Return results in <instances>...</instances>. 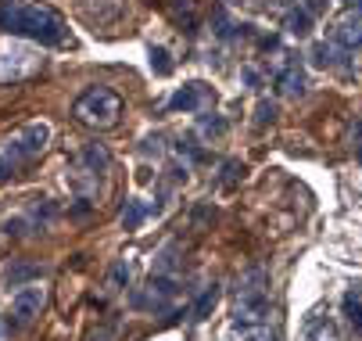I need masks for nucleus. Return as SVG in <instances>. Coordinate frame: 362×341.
Listing matches in <instances>:
<instances>
[{
  "label": "nucleus",
  "instance_id": "9d476101",
  "mask_svg": "<svg viewBox=\"0 0 362 341\" xmlns=\"http://www.w3.org/2000/svg\"><path fill=\"white\" fill-rule=\"evenodd\" d=\"M83 162H86V173H105L108 169V151L100 148V144H86L83 148Z\"/></svg>",
  "mask_w": 362,
  "mask_h": 341
},
{
  "label": "nucleus",
  "instance_id": "aec40b11",
  "mask_svg": "<svg viewBox=\"0 0 362 341\" xmlns=\"http://www.w3.org/2000/svg\"><path fill=\"white\" fill-rule=\"evenodd\" d=\"M108 284H112V287H126V284H129V262H122V259H119V262L112 266Z\"/></svg>",
  "mask_w": 362,
  "mask_h": 341
},
{
  "label": "nucleus",
  "instance_id": "0eeeda50",
  "mask_svg": "<svg viewBox=\"0 0 362 341\" xmlns=\"http://www.w3.org/2000/svg\"><path fill=\"white\" fill-rule=\"evenodd\" d=\"M43 302H47V291H43L40 284H29V287H22L18 295L11 299V313H15L18 323H29L33 316H40Z\"/></svg>",
  "mask_w": 362,
  "mask_h": 341
},
{
  "label": "nucleus",
  "instance_id": "f03ea898",
  "mask_svg": "<svg viewBox=\"0 0 362 341\" xmlns=\"http://www.w3.org/2000/svg\"><path fill=\"white\" fill-rule=\"evenodd\" d=\"M72 115H76V122H83L90 129H112L122 115V97L108 86H90L86 93H79Z\"/></svg>",
  "mask_w": 362,
  "mask_h": 341
},
{
  "label": "nucleus",
  "instance_id": "bb28decb",
  "mask_svg": "<svg viewBox=\"0 0 362 341\" xmlns=\"http://www.w3.org/2000/svg\"><path fill=\"white\" fill-rule=\"evenodd\" d=\"M348 8H355V11H362V0H344Z\"/></svg>",
  "mask_w": 362,
  "mask_h": 341
},
{
  "label": "nucleus",
  "instance_id": "f8f14e48",
  "mask_svg": "<svg viewBox=\"0 0 362 341\" xmlns=\"http://www.w3.org/2000/svg\"><path fill=\"white\" fill-rule=\"evenodd\" d=\"M216 302H219V287L212 284V287H204V291H201V299L194 302L190 316H194V320H204V316H209V313L216 309Z\"/></svg>",
  "mask_w": 362,
  "mask_h": 341
},
{
  "label": "nucleus",
  "instance_id": "ddd939ff",
  "mask_svg": "<svg viewBox=\"0 0 362 341\" xmlns=\"http://www.w3.org/2000/svg\"><path fill=\"white\" fill-rule=\"evenodd\" d=\"M284 25H287V33H291V36H308V29H313V15H308L305 8H298V11H291V15H287V22H284Z\"/></svg>",
  "mask_w": 362,
  "mask_h": 341
},
{
  "label": "nucleus",
  "instance_id": "20e7f679",
  "mask_svg": "<svg viewBox=\"0 0 362 341\" xmlns=\"http://www.w3.org/2000/svg\"><path fill=\"white\" fill-rule=\"evenodd\" d=\"M269 316V291H266V273L251 270L240 287H237V306H233V320L237 327H258Z\"/></svg>",
  "mask_w": 362,
  "mask_h": 341
},
{
  "label": "nucleus",
  "instance_id": "dca6fc26",
  "mask_svg": "<svg viewBox=\"0 0 362 341\" xmlns=\"http://www.w3.org/2000/svg\"><path fill=\"white\" fill-rule=\"evenodd\" d=\"M151 69H154V76H173V62H169L165 47H151Z\"/></svg>",
  "mask_w": 362,
  "mask_h": 341
},
{
  "label": "nucleus",
  "instance_id": "4be33fe9",
  "mask_svg": "<svg viewBox=\"0 0 362 341\" xmlns=\"http://www.w3.org/2000/svg\"><path fill=\"white\" fill-rule=\"evenodd\" d=\"M25 277H40V266H18V270H8V284L15 287L18 280H25Z\"/></svg>",
  "mask_w": 362,
  "mask_h": 341
},
{
  "label": "nucleus",
  "instance_id": "b1692460",
  "mask_svg": "<svg viewBox=\"0 0 362 341\" xmlns=\"http://www.w3.org/2000/svg\"><path fill=\"white\" fill-rule=\"evenodd\" d=\"M240 341H273L266 330H247V334H240Z\"/></svg>",
  "mask_w": 362,
  "mask_h": 341
},
{
  "label": "nucleus",
  "instance_id": "5701e85b",
  "mask_svg": "<svg viewBox=\"0 0 362 341\" xmlns=\"http://www.w3.org/2000/svg\"><path fill=\"white\" fill-rule=\"evenodd\" d=\"M216 25H219L216 33H219L223 40H226V36L233 33V25H230V18H226V11H223V8H216Z\"/></svg>",
  "mask_w": 362,
  "mask_h": 341
},
{
  "label": "nucleus",
  "instance_id": "f3484780",
  "mask_svg": "<svg viewBox=\"0 0 362 341\" xmlns=\"http://www.w3.org/2000/svg\"><path fill=\"white\" fill-rule=\"evenodd\" d=\"M344 313H348V320H351V327L362 334V302L355 299V295H348L344 299Z\"/></svg>",
  "mask_w": 362,
  "mask_h": 341
},
{
  "label": "nucleus",
  "instance_id": "1a4fd4ad",
  "mask_svg": "<svg viewBox=\"0 0 362 341\" xmlns=\"http://www.w3.org/2000/svg\"><path fill=\"white\" fill-rule=\"evenodd\" d=\"M334 43L344 47V51H355V47H362V22L358 18H348L334 29Z\"/></svg>",
  "mask_w": 362,
  "mask_h": 341
},
{
  "label": "nucleus",
  "instance_id": "6e6552de",
  "mask_svg": "<svg viewBox=\"0 0 362 341\" xmlns=\"http://www.w3.org/2000/svg\"><path fill=\"white\" fill-rule=\"evenodd\" d=\"M276 93H284V97H301V93H305V72H301L298 62H287V65L280 69V76H276Z\"/></svg>",
  "mask_w": 362,
  "mask_h": 341
},
{
  "label": "nucleus",
  "instance_id": "39448f33",
  "mask_svg": "<svg viewBox=\"0 0 362 341\" xmlns=\"http://www.w3.org/2000/svg\"><path fill=\"white\" fill-rule=\"evenodd\" d=\"M36 69H40V58L29 51V47H8V51H0V83L29 79Z\"/></svg>",
  "mask_w": 362,
  "mask_h": 341
},
{
  "label": "nucleus",
  "instance_id": "393cba45",
  "mask_svg": "<svg viewBox=\"0 0 362 341\" xmlns=\"http://www.w3.org/2000/svg\"><path fill=\"white\" fill-rule=\"evenodd\" d=\"M323 8H327V0H308V8H305V11H308V15H320Z\"/></svg>",
  "mask_w": 362,
  "mask_h": 341
},
{
  "label": "nucleus",
  "instance_id": "6ab92c4d",
  "mask_svg": "<svg viewBox=\"0 0 362 341\" xmlns=\"http://www.w3.org/2000/svg\"><path fill=\"white\" fill-rule=\"evenodd\" d=\"M201 133H209V137H223V133H226V119H219V115H212V119H209V115H204V119H201Z\"/></svg>",
  "mask_w": 362,
  "mask_h": 341
},
{
  "label": "nucleus",
  "instance_id": "4468645a",
  "mask_svg": "<svg viewBox=\"0 0 362 341\" xmlns=\"http://www.w3.org/2000/svg\"><path fill=\"white\" fill-rule=\"evenodd\" d=\"M308 341H337V330H334V323H330L327 316L313 320V323H308Z\"/></svg>",
  "mask_w": 362,
  "mask_h": 341
},
{
  "label": "nucleus",
  "instance_id": "2eb2a0df",
  "mask_svg": "<svg viewBox=\"0 0 362 341\" xmlns=\"http://www.w3.org/2000/svg\"><path fill=\"white\" fill-rule=\"evenodd\" d=\"M337 51H334V47L330 43H313V51H308V58H313V65H320V69H330L337 58H334Z\"/></svg>",
  "mask_w": 362,
  "mask_h": 341
},
{
  "label": "nucleus",
  "instance_id": "7ed1b4c3",
  "mask_svg": "<svg viewBox=\"0 0 362 341\" xmlns=\"http://www.w3.org/2000/svg\"><path fill=\"white\" fill-rule=\"evenodd\" d=\"M47 140H50V126H47V122H29V126H22V129L8 140L4 155H0V180L15 176L18 166H25L29 158H36V155L47 148Z\"/></svg>",
  "mask_w": 362,
  "mask_h": 341
},
{
  "label": "nucleus",
  "instance_id": "cd10ccee",
  "mask_svg": "<svg viewBox=\"0 0 362 341\" xmlns=\"http://www.w3.org/2000/svg\"><path fill=\"white\" fill-rule=\"evenodd\" d=\"M358 162H362V144H358Z\"/></svg>",
  "mask_w": 362,
  "mask_h": 341
},
{
  "label": "nucleus",
  "instance_id": "a211bd4d",
  "mask_svg": "<svg viewBox=\"0 0 362 341\" xmlns=\"http://www.w3.org/2000/svg\"><path fill=\"white\" fill-rule=\"evenodd\" d=\"M240 176H244V166H240V162H226V166H223V176H219V183L230 190V187H233Z\"/></svg>",
  "mask_w": 362,
  "mask_h": 341
},
{
  "label": "nucleus",
  "instance_id": "423d86ee",
  "mask_svg": "<svg viewBox=\"0 0 362 341\" xmlns=\"http://www.w3.org/2000/svg\"><path fill=\"white\" fill-rule=\"evenodd\" d=\"M212 101H216L212 86H204V83H187V86H180V90L173 93L169 108H173V112H201L204 105H212Z\"/></svg>",
  "mask_w": 362,
  "mask_h": 341
},
{
  "label": "nucleus",
  "instance_id": "f257e3e1",
  "mask_svg": "<svg viewBox=\"0 0 362 341\" xmlns=\"http://www.w3.org/2000/svg\"><path fill=\"white\" fill-rule=\"evenodd\" d=\"M0 29L11 33V36L36 40L43 47H58V43L69 40L65 18L54 8L36 4V0H4V4H0Z\"/></svg>",
  "mask_w": 362,
  "mask_h": 341
},
{
  "label": "nucleus",
  "instance_id": "9b49d317",
  "mask_svg": "<svg viewBox=\"0 0 362 341\" xmlns=\"http://www.w3.org/2000/svg\"><path fill=\"white\" fill-rule=\"evenodd\" d=\"M147 212H151V209H147L140 198H129L126 209H122V226H126V230H140V223L147 219Z\"/></svg>",
  "mask_w": 362,
  "mask_h": 341
},
{
  "label": "nucleus",
  "instance_id": "a878e982",
  "mask_svg": "<svg viewBox=\"0 0 362 341\" xmlns=\"http://www.w3.org/2000/svg\"><path fill=\"white\" fill-rule=\"evenodd\" d=\"M358 144H362V122L355 126V148H358Z\"/></svg>",
  "mask_w": 362,
  "mask_h": 341
},
{
  "label": "nucleus",
  "instance_id": "412c9836",
  "mask_svg": "<svg viewBox=\"0 0 362 341\" xmlns=\"http://www.w3.org/2000/svg\"><path fill=\"white\" fill-rule=\"evenodd\" d=\"M276 119V105H269V101H262L255 108V126H266V122H273Z\"/></svg>",
  "mask_w": 362,
  "mask_h": 341
}]
</instances>
